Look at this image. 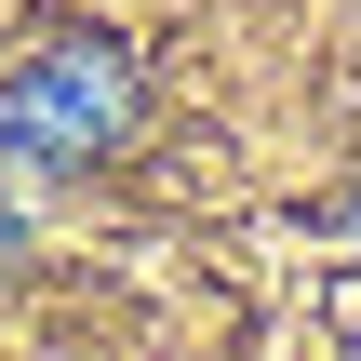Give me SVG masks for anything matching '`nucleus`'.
<instances>
[{
  "instance_id": "nucleus-1",
  "label": "nucleus",
  "mask_w": 361,
  "mask_h": 361,
  "mask_svg": "<svg viewBox=\"0 0 361 361\" xmlns=\"http://www.w3.org/2000/svg\"><path fill=\"white\" fill-rule=\"evenodd\" d=\"M134 121H147V67H134V40H107V27H54V40L0 80V147H13V161H54V174L121 161Z\"/></svg>"
},
{
  "instance_id": "nucleus-2",
  "label": "nucleus",
  "mask_w": 361,
  "mask_h": 361,
  "mask_svg": "<svg viewBox=\"0 0 361 361\" xmlns=\"http://www.w3.org/2000/svg\"><path fill=\"white\" fill-rule=\"evenodd\" d=\"M0 255H13V201H0Z\"/></svg>"
}]
</instances>
